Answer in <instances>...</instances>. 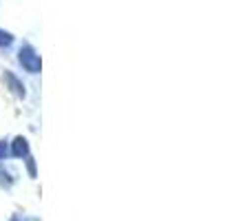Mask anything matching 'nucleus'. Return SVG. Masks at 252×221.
<instances>
[{
    "label": "nucleus",
    "instance_id": "1",
    "mask_svg": "<svg viewBox=\"0 0 252 221\" xmlns=\"http://www.w3.org/2000/svg\"><path fill=\"white\" fill-rule=\"evenodd\" d=\"M18 60H20L25 71H29V73H40L42 62H40V56L35 53V49L31 47V44H22L20 51H18Z\"/></svg>",
    "mask_w": 252,
    "mask_h": 221
},
{
    "label": "nucleus",
    "instance_id": "3",
    "mask_svg": "<svg viewBox=\"0 0 252 221\" xmlns=\"http://www.w3.org/2000/svg\"><path fill=\"white\" fill-rule=\"evenodd\" d=\"M11 155L13 157H29V142L25 137H16L13 139V146H11Z\"/></svg>",
    "mask_w": 252,
    "mask_h": 221
},
{
    "label": "nucleus",
    "instance_id": "4",
    "mask_svg": "<svg viewBox=\"0 0 252 221\" xmlns=\"http://www.w3.org/2000/svg\"><path fill=\"white\" fill-rule=\"evenodd\" d=\"M11 42H13V35L9 31L0 29V47H11Z\"/></svg>",
    "mask_w": 252,
    "mask_h": 221
},
{
    "label": "nucleus",
    "instance_id": "7",
    "mask_svg": "<svg viewBox=\"0 0 252 221\" xmlns=\"http://www.w3.org/2000/svg\"><path fill=\"white\" fill-rule=\"evenodd\" d=\"M7 155H9V146H7V142H4V139H0V161H2Z\"/></svg>",
    "mask_w": 252,
    "mask_h": 221
},
{
    "label": "nucleus",
    "instance_id": "8",
    "mask_svg": "<svg viewBox=\"0 0 252 221\" xmlns=\"http://www.w3.org/2000/svg\"><path fill=\"white\" fill-rule=\"evenodd\" d=\"M9 221H22V217H20V215H13V217L9 219Z\"/></svg>",
    "mask_w": 252,
    "mask_h": 221
},
{
    "label": "nucleus",
    "instance_id": "2",
    "mask_svg": "<svg viewBox=\"0 0 252 221\" xmlns=\"http://www.w3.org/2000/svg\"><path fill=\"white\" fill-rule=\"evenodd\" d=\"M4 82H7V87L11 89V93H13V95H18V97H25V95H27V91H25V84H22L20 80H18L16 75L11 73V71H4Z\"/></svg>",
    "mask_w": 252,
    "mask_h": 221
},
{
    "label": "nucleus",
    "instance_id": "5",
    "mask_svg": "<svg viewBox=\"0 0 252 221\" xmlns=\"http://www.w3.org/2000/svg\"><path fill=\"white\" fill-rule=\"evenodd\" d=\"M11 184H13V179L9 177V173H4V170H0V186H4V188H11Z\"/></svg>",
    "mask_w": 252,
    "mask_h": 221
},
{
    "label": "nucleus",
    "instance_id": "6",
    "mask_svg": "<svg viewBox=\"0 0 252 221\" xmlns=\"http://www.w3.org/2000/svg\"><path fill=\"white\" fill-rule=\"evenodd\" d=\"M27 168H29V175H31V177H33L35 179V161H33V157H27Z\"/></svg>",
    "mask_w": 252,
    "mask_h": 221
}]
</instances>
